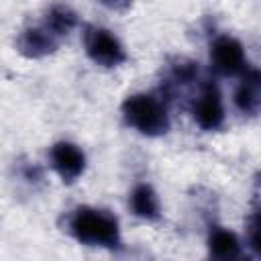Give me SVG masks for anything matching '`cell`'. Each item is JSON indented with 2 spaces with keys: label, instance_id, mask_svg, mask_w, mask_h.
<instances>
[{
  "label": "cell",
  "instance_id": "obj_1",
  "mask_svg": "<svg viewBox=\"0 0 261 261\" xmlns=\"http://www.w3.org/2000/svg\"><path fill=\"white\" fill-rule=\"evenodd\" d=\"M67 230L86 245L94 247H118L120 245V228L114 214L98 208H75L67 218Z\"/></svg>",
  "mask_w": 261,
  "mask_h": 261
},
{
  "label": "cell",
  "instance_id": "obj_2",
  "mask_svg": "<svg viewBox=\"0 0 261 261\" xmlns=\"http://www.w3.org/2000/svg\"><path fill=\"white\" fill-rule=\"evenodd\" d=\"M122 116L126 124L147 137H161L169 130V114L157 98L149 94H135L122 102Z\"/></svg>",
  "mask_w": 261,
  "mask_h": 261
},
{
  "label": "cell",
  "instance_id": "obj_3",
  "mask_svg": "<svg viewBox=\"0 0 261 261\" xmlns=\"http://www.w3.org/2000/svg\"><path fill=\"white\" fill-rule=\"evenodd\" d=\"M84 45L88 57L102 67H116L126 61V51L122 43L102 27H88L84 33Z\"/></svg>",
  "mask_w": 261,
  "mask_h": 261
},
{
  "label": "cell",
  "instance_id": "obj_4",
  "mask_svg": "<svg viewBox=\"0 0 261 261\" xmlns=\"http://www.w3.org/2000/svg\"><path fill=\"white\" fill-rule=\"evenodd\" d=\"M59 47V37L45 24H31L24 27L16 37V49L20 55L29 59H41L55 53Z\"/></svg>",
  "mask_w": 261,
  "mask_h": 261
},
{
  "label": "cell",
  "instance_id": "obj_5",
  "mask_svg": "<svg viewBox=\"0 0 261 261\" xmlns=\"http://www.w3.org/2000/svg\"><path fill=\"white\" fill-rule=\"evenodd\" d=\"M210 61L220 75H239L247 71V57L243 45L232 37H218L210 49Z\"/></svg>",
  "mask_w": 261,
  "mask_h": 261
},
{
  "label": "cell",
  "instance_id": "obj_6",
  "mask_svg": "<svg viewBox=\"0 0 261 261\" xmlns=\"http://www.w3.org/2000/svg\"><path fill=\"white\" fill-rule=\"evenodd\" d=\"M192 114H194V120L198 122V126L204 130H216L222 126L224 106H222V96H220V90L216 84L208 82L202 88L200 96L194 102Z\"/></svg>",
  "mask_w": 261,
  "mask_h": 261
},
{
  "label": "cell",
  "instance_id": "obj_7",
  "mask_svg": "<svg viewBox=\"0 0 261 261\" xmlns=\"http://www.w3.org/2000/svg\"><path fill=\"white\" fill-rule=\"evenodd\" d=\"M49 159H51L53 169L57 171V175L65 184L75 181L84 173V169H86V155H84V151L77 145L67 143V141L55 143L51 147Z\"/></svg>",
  "mask_w": 261,
  "mask_h": 261
},
{
  "label": "cell",
  "instance_id": "obj_8",
  "mask_svg": "<svg viewBox=\"0 0 261 261\" xmlns=\"http://www.w3.org/2000/svg\"><path fill=\"white\" fill-rule=\"evenodd\" d=\"M128 204H130L133 212H135L139 218H145V220H159V218H161V204H159V198H157L155 190H153L149 184H139V186H135L133 192H130Z\"/></svg>",
  "mask_w": 261,
  "mask_h": 261
},
{
  "label": "cell",
  "instance_id": "obj_9",
  "mask_svg": "<svg viewBox=\"0 0 261 261\" xmlns=\"http://www.w3.org/2000/svg\"><path fill=\"white\" fill-rule=\"evenodd\" d=\"M208 251L216 259H234L241 255V243L232 230L214 228L208 237Z\"/></svg>",
  "mask_w": 261,
  "mask_h": 261
},
{
  "label": "cell",
  "instance_id": "obj_10",
  "mask_svg": "<svg viewBox=\"0 0 261 261\" xmlns=\"http://www.w3.org/2000/svg\"><path fill=\"white\" fill-rule=\"evenodd\" d=\"M43 22L61 39V37H67L75 27H77V14L75 10H71L69 6H51L47 12H45V18Z\"/></svg>",
  "mask_w": 261,
  "mask_h": 261
},
{
  "label": "cell",
  "instance_id": "obj_11",
  "mask_svg": "<svg viewBox=\"0 0 261 261\" xmlns=\"http://www.w3.org/2000/svg\"><path fill=\"white\" fill-rule=\"evenodd\" d=\"M234 104L245 114H255L261 108V92L251 80H243V84L234 90Z\"/></svg>",
  "mask_w": 261,
  "mask_h": 261
},
{
  "label": "cell",
  "instance_id": "obj_12",
  "mask_svg": "<svg viewBox=\"0 0 261 261\" xmlns=\"http://www.w3.org/2000/svg\"><path fill=\"white\" fill-rule=\"evenodd\" d=\"M249 245L255 253L261 255V208L249 220Z\"/></svg>",
  "mask_w": 261,
  "mask_h": 261
},
{
  "label": "cell",
  "instance_id": "obj_13",
  "mask_svg": "<svg viewBox=\"0 0 261 261\" xmlns=\"http://www.w3.org/2000/svg\"><path fill=\"white\" fill-rule=\"evenodd\" d=\"M98 2L110 10H116V12H122L133 4V0H98Z\"/></svg>",
  "mask_w": 261,
  "mask_h": 261
},
{
  "label": "cell",
  "instance_id": "obj_14",
  "mask_svg": "<svg viewBox=\"0 0 261 261\" xmlns=\"http://www.w3.org/2000/svg\"><path fill=\"white\" fill-rule=\"evenodd\" d=\"M245 75H247V80H251V82L259 88V92H261V71H259V69H247Z\"/></svg>",
  "mask_w": 261,
  "mask_h": 261
}]
</instances>
